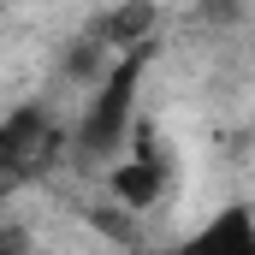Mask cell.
<instances>
[{
    "label": "cell",
    "instance_id": "cell-1",
    "mask_svg": "<svg viewBox=\"0 0 255 255\" xmlns=\"http://www.w3.org/2000/svg\"><path fill=\"white\" fill-rule=\"evenodd\" d=\"M142 65H148V42H142V48H125L119 60L107 65V77H101V89H95V101H89V113H83V125H77V154H83V160L113 154L130 136V107H136Z\"/></svg>",
    "mask_w": 255,
    "mask_h": 255
},
{
    "label": "cell",
    "instance_id": "cell-2",
    "mask_svg": "<svg viewBox=\"0 0 255 255\" xmlns=\"http://www.w3.org/2000/svg\"><path fill=\"white\" fill-rule=\"evenodd\" d=\"M65 148V130L48 107H18L0 119V178L6 184H24V178H42Z\"/></svg>",
    "mask_w": 255,
    "mask_h": 255
},
{
    "label": "cell",
    "instance_id": "cell-3",
    "mask_svg": "<svg viewBox=\"0 0 255 255\" xmlns=\"http://www.w3.org/2000/svg\"><path fill=\"white\" fill-rule=\"evenodd\" d=\"M184 255H255V220L244 202H232V208H220L202 232H196Z\"/></svg>",
    "mask_w": 255,
    "mask_h": 255
},
{
    "label": "cell",
    "instance_id": "cell-4",
    "mask_svg": "<svg viewBox=\"0 0 255 255\" xmlns=\"http://www.w3.org/2000/svg\"><path fill=\"white\" fill-rule=\"evenodd\" d=\"M160 190H166V160H160L154 142L142 136V142H136V160L113 166V196H119L125 208H148Z\"/></svg>",
    "mask_w": 255,
    "mask_h": 255
},
{
    "label": "cell",
    "instance_id": "cell-5",
    "mask_svg": "<svg viewBox=\"0 0 255 255\" xmlns=\"http://www.w3.org/2000/svg\"><path fill=\"white\" fill-rule=\"evenodd\" d=\"M154 18H160V12H154V0H125V6H113V12L95 24V36H89V42H95L101 54L142 48V42H148V30H154Z\"/></svg>",
    "mask_w": 255,
    "mask_h": 255
},
{
    "label": "cell",
    "instance_id": "cell-6",
    "mask_svg": "<svg viewBox=\"0 0 255 255\" xmlns=\"http://www.w3.org/2000/svg\"><path fill=\"white\" fill-rule=\"evenodd\" d=\"M0 255H24V232H12V226H0Z\"/></svg>",
    "mask_w": 255,
    "mask_h": 255
}]
</instances>
